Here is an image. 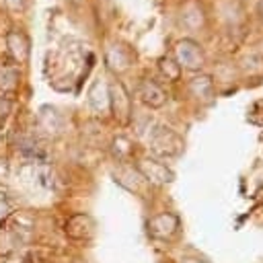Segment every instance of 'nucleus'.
<instances>
[{
  "mask_svg": "<svg viewBox=\"0 0 263 263\" xmlns=\"http://www.w3.org/2000/svg\"><path fill=\"white\" fill-rule=\"evenodd\" d=\"M109 109L113 111L115 119L125 125L132 117V99L121 82H115L109 86Z\"/></svg>",
  "mask_w": 263,
  "mask_h": 263,
  "instance_id": "nucleus-4",
  "label": "nucleus"
},
{
  "mask_svg": "<svg viewBox=\"0 0 263 263\" xmlns=\"http://www.w3.org/2000/svg\"><path fill=\"white\" fill-rule=\"evenodd\" d=\"M129 152H132L129 140H125V138H115V140H113V154H115L117 158H127Z\"/></svg>",
  "mask_w": 263,
  "mask_h": 263,
  "instance_id": "nucleus-15",
  "label": "nucleus"
},
{
  "mask_svg": "<svg viewBox=\"0 0 263 263\" xmlns=\"http://www.w3.org/2000/svg\"><path fill=\"white\" fill-rule=\"evenodd\" d=\"M148 228V234L152 238H160V240H166V238H173L179 230V218L171 212H162V214H156L148 220L146 224Z\"/></svg>",
  "mask_w": 263,
  "mask_h": 263,
  "instance_id": "nucleus-5",
  "label": "nucleus"
},
{
  "mask_svg": "<svg viewBox=\"0 0 263 263\" xmlns=\"http://www.w3.org/2000/svg\"><path fill=\"white\" fill-rule=\"evenodd\" d=\"M179 263H203L201 259H197V257H183Z\"/></svg>",
  "mask_w": 263,
  "mask_h": 263,
  "instance_id": "nucleus-19",
  "label": "nucleus"
},
{
  "mask_svg": "<svg viewBox=\"0 0 263 263\" xmlns=\"http://www.w3.org/2000/svg\"><path fill=\"white\" fill-rule=\"evenodd\" d=\"M10 111V101L6 97H0V117H4Z\"/></svg>",
  "mask_w": 263,
  "mask_h": 263,
  "instance_id": "nucleus-17",
  "label": "nucleus"
},
{
  "mask_svg": "<svg viewBox=\"0 0 263 263\" xmlns=\"http://www.w3.org/2000/svg\"><path fill=\"white\" fill-rule=\"evenodd\" d=\"M175 55H177V64L187 70H201L205 64V55L199 43L193 39H181L175 47Z\"/></svg>",
  "mask_w": 263,
  "mask_h": 263,
  "instance_id": "nucleus-2",
  "label": "nucleus"
},
{
  "mask_svg": "<svg viewBox=\"0 0 263 263\" xmlns=\"http://www.w3.org/2000/svg\"><path fill=\"white\" fill-rule=\"evenodd\" d=\"M10 208H12V201H10L8 193L0 189V216H6L10 212Z\"/></svg>",
  "mask_w": 263,
  "mask_h": 263,
  "instance_id": "nucleus-16",
  "label": "nucleus"
},
{
  "mask_svg": "<svg viewBox=\"0 0 263 263\" xmlns=\"http://www.w3.org/2000/svg\"><path fill=\"white\" fill-rule=\"evenodd\" d=\"M138 97L144 105H148L150 109H158L166 103V92L154 82V80H144L138 86Z\"/></svg>",
  "mask_w": 263,
  "mask_h": 263,
  "instance_id": "nucleus-8",
  "label": "nucleus"
},
{
  "mask_svg": "<svg viewBox=\"0 0 263 263\" xmlns=\"http://www.w3.org/2000/svg\"><path fill=\"white\" fill-rule=\"evenodd\" d=\"M37 119H39V125H41L45 132H49V134H60V129H62V115L58 113V109H53V107H49V105H43V107L39 109Z\"/></svg>",
  "mask_w": 263,
  "mask_h": 263,
  "instance_id": "nucleus-10",
  "label": "nucleus"
},
{
  "mask_svg": "<svg viewBox=\"0 0 263 263\" xmlns=\"http://www.w3.org/2000/svg\"><path fill=\"white\" fill-rule=\"evenodd\" d=\"M257 14H259V18L263 21V0L257 2Z\"/></svg>",
  "mask_w": 263,
  "mask_h": 263,
  "instance_id": "nucleus-20",
  "label": "nucleus"
},
{
  "mask_svg": "<svg viewBox=\"0 0 263 263\" xmlns=\"http://www.w3.org/2000/svg\"><path fill=\"white\" fill-rule=\"evenodd\" d=\"M6 4H8V6H12L14 10H23V8H25V4H27V0H6Z\"/></svg>",
  "mask_w": 263,
  "mask_h": 263,
  "instance_id": "nucleus-18",
  "label": "nucleus"
},
{
  "mask_svg": "<svg viewBox=\"0 0 263 263\" xmlns=\"http://www.w3.org/2000/svg\"><path fill=\"white\" fill-rule=\"evenodd\" d=\"M64 232L72 240H86L95 232V222H92V218L88 214H74V216H70L66 220Z\"/></svg>",
  "mask_w": 263,
  "mask_h": 263,
  "instance_id": "nucleus-6",
  "label": "nucleus"
},
{
  "mask_svg": "<svg viewBox=\"0 0 263 263\" xmlns=\"http://www.w3.org/2000/svg\"><path fill=\"white\" fill-rule=\"evenodd\" d=\"M150 150L156 158H177L183 152V138L164 125H158L150 134Z\"/></svg>",
  "mask_w": 263,
  "mask_h": 263,
  "instance_id": "nucleus-1",
  "label": "nucleus"
},
{
  "mask_svg": "<svg viewBox=\"0 0 263 263\" xmlns=\"http://www.w3.org/2000/svg\"><path fill=\"white\" fill-rule=\"evenodd\" d=\"M158 68H160V72L168 80H179V76H181V66L177 64V60H173L168 55H164V58L158 60Z\"/></svg>",
  "mask_w": 263,
  "mask_h": 263,
  "instance_id": "nucleus-12",
  "label": "nucleus"
},
{
  "mask_svg": "<svg viewBox=\"0 0 263 263\" xmlns=\"http://www.w3.org/2000/svg\"><path fill=\"white\" fill-rule=\"evenodd\" d=\"M18 80V74L14 68H0V88L6 90V88H14Z\"/></svg>",
  "mask_w": 263,
  "mask_h": 263,
  "instance_id": "nucleus-14",
  "label": "nucleus"
},
{
  "mask_svg": "<svg viewBox=\"0 0 263 263\" xmlns=\"http://www.w3.org/2000/svg\"><path fill=\"white\" fill-rule=\"evenodd\" d=\"M88 103L97 115H105L109 111V86L105 84V80L97 78L92 82L88 90Z\"/></svg>",
  "mask_w": 263,
  "mask_h": 263,
  "instance_id": "nucleus-9",
  "label": "nucleus"
},
{
  "mask_svg": "<svg viewBox=\"0 0 263 263\" xmlns=\"http://www.w3.org/2000/svg\"><path fill=\"white\" fill-rule=\"evenodd\" d=\"M6 47H8V53L12 55L14 62L25 64L29 60V39H27V35L23 31H18V29L8 31V35H6Z\"/></svg>",
  "mask_w": 263,
  "mask_h": 263,
  "instance_id": "nucleus-7",
  "label": "nucleus"
},
{
  "mask_svg": "<svg viewBox=\"0 0 263 263\" xmlns=\"http://www.w3.org/2000/svg\"><path fill=\"white\" fill-rule=\"evenodd\" d=\"M138 173L142 175V179H146L152 185H168L175 179V173L160 162L158 158H144L138 162Z\"/></svg>",
  "mask_w": 263,
  "mask_h": 263,
  "instance_id": "nucleus-3",
  "label": "nucleus"
},
{
  "mask_svg": "<svg viewBox=\"0 0 263 263\" xmlns=\"http://www.w3.org/2000/svg\"><path fill=\"white\" fill-rule=\"evenodd\" d=\"M189 86H191V92L195 97H210L214 84H212V78L210 76H197V78H193L189 82Z\"/></svg>",
  "mask_w": 263,
  "mask_h": 263,
  "instance_id": "nucleus-13",
  "label": "nucleus"
},
{
  "mask_svg": "<svg viewBox=\"0 0 263 263\" xmlns=\"http://www.w3.org/2000/svg\"><path fill=\"white\" fill-rule=\"evenodd\" d=\"M129 53L125 47L121 45H111L107 49V62H109V68L111 70H125L129 66Z\"/></svg>",
  "mask_w": 263,
  "mask_h": 263,
  "instance_id": "nucleus-11",
  "label": "nucleus"
}]
</instances>
